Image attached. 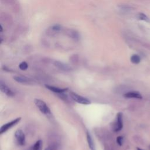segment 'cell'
<instances>
[{
  "mask_svg": "<svg viewBox=\"0 0 150 150\" xmlns=\"http://www.w3.org/2000/svg\"><path fill=\"white\" fill-rule=\"evenodd\" d=\"M34 103L42 113L45 115H49L51 114L50 109L49 108L46 103L44 102L43 100H40V99H35L34 100Z\"/></svg>",
  "mask_w": 150,
  "mask_h": 150,
  "instance_id": "6da1fadb",
  "label": "cell"
},
{
  "mask_svg": "<svg viewBox=\"0 0 150 150\" xmlns=\"http://www.w3.org/2000/svg\"><path fill=\"white\" fill-rule=\"evenodd\" d=\"M70 96L74 102L79 103V104H84V105H88L90 104L91 102L88 99L80 95H79L76 93L71 92L70 93Z\"/></svg>",
  "mask_w": 150,
  "mask_h": 150,
  "instance_id": "7a4b0ae2",
  "label": "cell"
},
{
  "mask_svg": "<svg viewBox=\"0 0 150 150\" xmlns=\"http://www.w3.org/2000/svg\"><path fill=\"white\" fill-rule=\"evenodd\" d=\"M21 117H19V118L14 119L11 121H10V122H8L5 124H4L3 126L1 127V129H0V134H3L8 130L11 128L12 127L14 126V125H15L17 123H19L20 120H21Z\"/></svg>",
  "mask_w": 150,
  "mask_h": 150,
  "instance_id": "3957f363",
  "label": "cell"
},
{
  "mask_svg": "<svg viewBox=\"0 0 150 150\" xmlns=\"http://www.w3.org/2000/svg\"><path fill=\"white\" fill-rule=\"evenodd\" d=\"M123 127V114L121 113H119L117 114L116 121L114 124V131L115 132H119L121 131Z\"/></svg>",
  "mask_w": 150,
  "mask_h": 150,
  "instance_id": "277c9868",
  "label": "cell"
},
{
  "mask_svg": "<svg viewBox=\"0 0 150 150\" xmlns=\"http://www.w3.org/2000/svg\"><path fill=\"white\" fill-rule=\"evenodd\" d=\"M15 137L19 145L22 146L25 144V135L21 130H18L15 131Z\"/></svg>",
  "mask_w": 150,
  "mask_h": 150,
  "instance_id": "5b68a950",
  "label": "cell"
},
{
  "mask_svg": "<svg viewBox=\"0 0 150 150\" xmlns=\"http://www.w3.org/2000/svg\"><path fill=\"white\" fill-rule=\"evenodd\" d=\"M0 90L2 92L8 97H13L15 95V93L13 91L3 82H1L0 83Z\"/></svg>",
  "mask_w": 150,
  "mask_h": 150,
  "instance_id": "8992f818",
  "label": "cell"
},
{
  "mask_svg": "<svg viewBox=\"0 0 150 150\" xmlns=\"http://www.w3.org/2000/svg\"><path fill=\"white\" fill-rule=\"evenodd\" d=\"M124 96L126 98H130V99H143V96L140 94V93L137 92H129L126 93H125Z\"/></svg>",
  "mask_w": 150,
  "mask_h": 150,
  "instance_id": "52a82bcc",
  "label": "cell"
},
{
  "mask_svg": "<svg viewBox=\"0 0 150 150\" xmlns=\"http://www.w3.org/2000/svg\"><path fill=\"white\" fill-rule=\"evenodd\" d=\"M46 88H47L48 90H49L51 92L58 93V94H62L65 92H66L68 90V89H62V88H59L57 87L53 86H49V85H45Z\"/></svg>",
  "mask_w": 150,
  "mask_h": 150,
  "instance_id": "ba28073f",
  "label": "cell"
},
{
  "mask_svg": "<svg viewBox=\"0 0 150 150\" xmlns=\"http://www.w3.org/2000/svg\"><path fill=\"white\" fill-rule=\"evenodd\" d=\"M14 80L21 83H28L30 82V79L24 76H16L14 77Z\"/></svg>",
  "mask_w": 150,
  "mask_h": 150,
  "instance_id": "9c48e42d",
  "label": "cell"
},
{
  "mask_svg": "<svg viewBox=\"0 0 150 150\" xmlns=\"http://www.w3.org/2000/svg\"><path fill=\"white\" fill-rule=\"evenodd\" d=\"M86 136H87V141H88L89 147V148H90V150H96V148H95V145H94V141H93L92 137V136H91L90 134V133L89 132V131H87Z\"/></svg>",
  "mask_w": 150,
  "mask_h": 150,
  "instance_id": "30bf717a",
  "label": "cell"
},
{
  "mask_svg": "<svg viewBox=\"0 0 150 150\" xmlns=\"http://www.w3.org/2000/svg\"><path fill=\"white\" fill-rule=\"evenodd\" d=\"M55 65L56 66H57L58 68H59L60 69L62 70H70V68L69 66L68 65H66L63 63H62L60 62H55Z\"/></svg>",
  "mask_w": 150,
  "mask_h": 150,
  "instance_id": "8fae6325",
  "label": "cell"
},
{
  "mask_svg": "<svg viewBox=\"0 0 150 150\" xmlns=\"http://www.w3.org/2000/svg\"><path fill=\"white\" fill-rule=\"evenodd\" d=\"M130 60L134 64H138L141 62V58L138 55L134 54L131 56Z\"/></svg>",
  "mask_w": 150,
  "mask_h": 150,
  "instance_id": "7c38bea8",
  "label": "cell"
},
{
  "mask_svg": "<svg viewBox=\"0 0 150 150\" xmlns=\"http://www.w3.org/2000/svg\"><path fill=\"white\" fill-rule=\"evenodd\" d=\"M42 146V142L41 140H38L36 142L33 146H32L31 150H41Z\"/></svg>",
  "mask_w": 150,
  "mask_h": 150,
  "instance_id": "4fadbf2b",
  "label": "cell"
},
{
  "mask_svg": "<svg viewBox=\"0 0 150 150\" xmlns=\"http://www.w3.org/2000/svg\"><path fill=\"white\" fill-rule=\"evenodd\" d=\"M138 18L139 19L142 20V21H144L146 22H149V19L145 14L143 13H139L138 15Z\"/></svg>",
  "mask_w": 150,
  "mask_h": 150,
  "instance_id": "5bb4252c",
  "label": "cell"
},
{
  "mask_svg": "<svg viewBox=\"0 0 150 150\" xmlns=\"http://www.w3.org/2000/svg\"><path fill=\"white\" fill-rule=\"evenodd\" d=\"M28 68V65L26 62H22L19 65V68L22 70H27Z\"/></svg>",
  "mask_w": 150,
  "mask_h": 150,
  "instance_id": "9a60e30c",
  "label": "cell"
},
{
  "mask_svg": "<svg viewBox=\"0 0 150 150\" xmlns=\"http://www.w3.org/2000/svg\"><path fill=\"white\" fill-rule=\"evenodd\" d=\"M116 141H117V143L120 146H121L123 145V144L124 138L122 136L117 137V139H116Z\"/></svg>",
  "mask_w": 150,
  "mask_h": 150,
  "instance_id": "2e32d148",
  "label": "cell"
},
{
  "mask_svg": "<svg viewBox=\"0 0 150 150\" xmlns=\"http://www.w3.org/2000/svg\"><path fill=\"white\" fill-rule=\"evenodd\" d=\"M45 150H54V148L53 147H52V146H50V147L46 148Z\"/></svg>",
  "mask_w": 150,
  "mask_h": 150,
  "instance_id": "e0dca14e",
  "label": "cell"
},
{
  "mask_svg": "<svg viewBox=\"0 0 150 150\" xmlns=\"http://www.w3.org/2000/svg\"><path fill=\"white\" fill-rule=\"evenodd\" d=\"M137 150H144V149H141V148H139V147H137Z\"/></svg>",
  "mask_w": 150,
  "mask_h": 150,
  "instance_id": "ac0fdd59",
  "label": "cell"
}]
</instances>
